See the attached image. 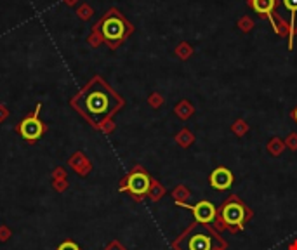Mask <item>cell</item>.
Returning <instances> with one entry per match:
<instances>
[{
  "label": "cell",
  "instance_id": "cell-10",
  "mask_svg": "<svg viewBox=\"0 0 297 250\" xmlns=\"http://www.w3.org/2000/svg\"><path fill=\"white\" fill-rule=\"evenodd\" d=\"M174 196H176V202H181V198H186V200H188L191 195H189V189H188V188H185V186H179V188L176 189Z\"/></svg>",
  "mask_w": 297,
  "mask_h": 250
},
{
  "label": "cell",
  "instance_id": "cell-14",
  "mask_svg": "<svg viewBox=\"0 0 297 250\" xmlns=\"http://www.w3.org/2000/svg\"><path fill=\"white\" fill-rule=\"evenodd\" d=\"M292 116H294V120H296V122H297V108H296V109H294V113H292Z\"/></svg>",
  "mask_w": 297,
  "mask_h": 250
},
{
  "label": "cell",
  "instance_id": "cell-7",
  "mask_svg": "<svg viewBox=\"0 0 297 250\" xmlns=\"http://www.w3.org/2000/svg\"><path fill=\"white\" fill-rule=\"evenodd\" d=\"M185 236H188V242H186L185 249L179 250H212V233L207 231H200V233H193L189 235V229L185 233Z\"/></svg>",
  "mask_w": 297,
  "mask_h": 250
},
{
  "label": "cell",
  "instance_id": "cell-3",
  "mask_svg": "<svg viewBox=\"0 0 297 250\" xmlns=\"http://www.w3.org/2000/svg\"><path fill=\"white\" fill-rule=\"evenodd\" d=\"M151 188V178L145 171H134L120 186V191H129L134 196H145L148 195Z\"/></svg>",
  "mask_w": 297,
  "mask_h": 250
},
{
  "label": "cell",
  "instance_id": "cell-2",
  "mask_svg": "<svg viewBox=\"0 0 297 250\" xmlns=\"http://www.w3.org/2000/svg\"><path fill=\"white\" fill-rule=\"evenodd\" d=\"M250 215L252 212L249 211V207L238 196L233 195L221 207V228H228L231 233H236L238 229L245 228V222L250 219Z\"/></svg>",
  "mask_w": 297,
  "mask_h": 250
},
{
  "label": "cell",
  "instance_id": "cell-8",
  "mask_svg": "<svg viewBox=\"0 0 297 250\" xmlns=\"http://www.w3.org/2000/svg\"><path fill=\"white\" fill-rule=\"evenodd\" d=\"M103 35L108 40H120L123 35H125V23L120 18H108L105 23H103Z\"/></svg>",
  "mask_w": 297,
  "mask_h": 250
},
{
  "label": "cell",
  "instance_id": "cell-13",
  "mask_svg": "<svg viewBox=\"0 0 297 250\" xmlns=\"http://www.w3.org/2000/svg\"><path fill=\"white\" fill-rule=\"evenodd\" d=\"M148 193H151V198H153V200H158L160 196L163 195V188H162V186H158V184H155V188H153V191H151V189H149Z\"/></svg>",
  "mask_w": 297,
  "mask_h": 250
},
{
  "label": "cell",
  "instance_id": "cell-9",
  "mask_svg": "<svg viewBox=\"0 0 297 250\" xmlns=\"http://www.w3.org/2000/svg\"><path fill=\"white\" fill-rule=\"evenodd\" d=\"M252 7L259 14H269L275 9V0H252Z\"/></svg>",
  "mask_w": 297,
  "mask_h": 250
},
{
  "label": "cell",
  "instance_id": "cell-6",
  "mask_svg": "<svg viewBox=\"0 0 297 250\" xmlns=\"http://www.w3.org/2000/svg\"><path fill=\"white\" fill-rule=\"evenodd\" d=\"M209 182L210 186L214 189H218V191H228L233 186V182H235V176H233V172L229 171V169H226V167H218V169H214L212 174H210Z\"/></svg>",
  "mask_w": 297,
  "mask_h": 250
},
{
  "label": "cell",
  "instance_id": "cell-1",
  "mask_svg": "<svg viewBox=\"0 0 297 250\" xmlns=\"http://www.w3.org/2000/svg\"><path fill=\"white\" fill-rule=\"evenodd\" d=\"M82 105L83 113L94 123H99L111 113V109L116 106V99L105 85L94 82V85L83 94Z\"/></svg>",
  "mask_w": 297,
  "mask_h": 250
},
{
  "label": "cell",
  "instance_id": "cell-12",
  "mask_svg": "<svg viewBox=\"0 0 297 250\" xmlns=\"http://www.w3.org/2000/svg\"><path fill=\"white\" fill-rule=\"evenodd\" d=\"M283 5H285L292 14L297 12V0H283Z\"/></svg>",
  "mask_w": 297,
  "mask_h": 250
},
{
  "label": "cell",
  "instance_id": "cell-4",
  "mask_svg": "<svg viewBox=\"0 0 297 250\" xmlns=\"http://www.w3.org/2000/svg\"><path fill=\"white\" fill-rule=\"evenodd\" d=\"M183 209H188L195 215V221L198 224H209V222H214L218 217V209L212 202L209 200H202V202L195 203V205H188L186 202H176Z\"/></svg>",
  "mask_w": 297,
  "mask_h": 250
},
{
  "label": "cell",
  "instance_id": "cell-11",
  "mask_svg": "<svg viewBox=\"0 0 297 250\" xmlns=\"http://www.w3.org/2000/svg\"><path fill=\"white\" fill-rule=\"evenodd\" d=\"M58 250H80V247L76 245V243H73V242H65V243H61V245L58 247Z\"/></svg>",
  "mask_w": 297,
  "mask_h": 250
},
{
  "label": "cell",
  "instance_id": "cell-5",
  "mask_svg": "<svg viewBox=\"0 0 297 250\" xmlns=\"http://www.w3.org/2000/svg\"><path fill=\"white\" fill-rule=\"evenodd\" d=\"M38 111H40V105L37 106V111L33 116H28V118H25L21 123H19V132H21V136L25 139H28V141H35V139H38L40 136H42V132H44V125H42V122L38 120Z\"/></svg>",
  "mask_w": 297,
  "mask_h": 250
}]
</instances>
